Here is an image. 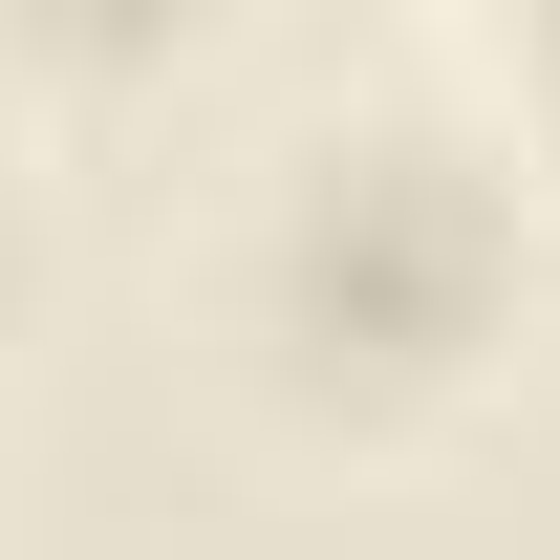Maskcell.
I'll list each match as a JSON object with an SVG mask.
<instances>
[{"instance_id": "obj_1", "label": "cell", "mask_w": 560, "mask_h": 560, "mask_svg": "<svg viewBox=\"0 0 560 560\" xmlns=\"http://www.w3.org/2000/svg\"><path fill=\"white\" fill-rule=\"evenodd\" d=\"M495 259V195H475V151H431V130H366V151H302L280 173V302L302 324H366V366H453V280Z\"/></svg>"}]
</instances>
